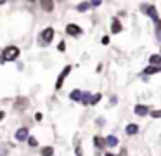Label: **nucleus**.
I'll return each mask as SVG.
<instances>
[{"label": "nucleus", "mask_w": 161, "mask_h": 156, "mask_svg": "<svg viewBox=\"0 0 161 156\" xmlns=\"http://www.w3.org/2000/svg\"><path fill=\"white\" fill-rule=\"evenodd\" d=\"M19 56V49L17 47H7V49H4V54H2V61L5 63V61H14Z\"/></svg>", "instance_id": "nucleus-1"}, {"label": "nucleus", "mask_w": 161, "mask_h": 156, "mask_svg": "<svg viewBox=\"0 0 161 156\" xmlns=\"http://www.w3.org/2000/svg\"><path fill=\"white\" fill-rule=\"evenodd\" d=\"M71 73V66H66L64 70L61 71V75H59V78H57V82H55V89L59 90L61 87H63V83H64V80H66V76Z\"/></svg>", "instance_id": "nucleus-2"}, {"label": "nucleus", "mask_w": 161, "mask_h": 156, "mask_svg": "<svg viewBox=\"0 0 161 156\" xmlns=\"http://www.w3.org/2000/svg\"><path fill=\"white\" fill-rule=\"evenodd\" d=\"M52 38H54V28H50V26L45 28V30L42 31V40L45 43H50L52 42Z\"/></svg>", "instance_id": "nucleus-3"}, {"label": "nucleus", "mask_w": 161, "mask_h": 156, "mask_svg": "<svg viewBox=\"0 0 161 156\" xmlns=\"http://www.w3.org/2000/svg\"><path fill=\"white\" fill-rule=\"evenodd\" d=\"M16 139L17 140H28V139H30V134H28L26 127H23V129L17 130V132H16Z\"/></svg>", "instance_id": "nucleus-4"}, {"label": "nucleus", "mask_w": 161, "mask_h": 156, "mask_svg": "<svg viewBox=\"0 0 161 156\" xmlns=\"http://www.w3.org/2000/svg\"><path fill=\"white\" fill-rule=\"evenodd\" d=\"M40 5L45 12H52L54 11V0H40Z\"/></svg>", "instance_id": "nucleus-5"}, {"label": "nucleus", "mask_w": 161, "mask_h": 156, "mask_svg": "<svg viewBox=\"0 0 161 156\" xmlns=\"http://www.w3.org/2000/svg\"><path fill=\"white\" fill-rule=\"evenodd\" d=\"M144 11L149 14L151 17H152V21L154 23H158L159 21V17H158V12H156V7H152V5H149V7H144Z\"/></svg>", "instance_id": "nucleus-6"}, {"label": "nucleus", "mask_w": 161, "mask_h": 156, "mask_svg": "<svg viewBox=\"0 0 161 156\" xmlns=\"http://www.w3.org/2000/svg\"><path fill=\"white\" fill-rule=\"evenodd\" d=\"M66 33H70V35H80L81 28L76 26V24H68V26H66Z\"/></svg>", "instance_id": "nucleus-7"}, {"label": "nucleus", "mask_w": 161, "mask_h": 156, "mask_svg": "<svg viewBox=\"0 0 161 156\" xmlns=\"http://www.w3.org/2000/svg\"><path fill=\"white\" fill-rule=\"evenodd\" d=\"M147 113H149V108H147V106H142V104H137V106H135V114L145 116Z\"/></svg>", "instance_id": "nucleus-8"}, {"label": "nucleus", "mask_w": 161, "mask_h": 156, "mask_svg": "<svg viewBox=\"0 0 161 156\" xmlns=\"http://www.w3.org/2000/svg\"><path fill=\"white\" fill-rule=\"evenodd\" d=\"M94 146H95L97 149H102L104 146H106V139H102V137H94Z\"/></svg>", "instance_id": "nucleus-9"}, {"label": "nucleus", "mask_w": 161, "mask_h": 156, "mask_svg": "<svg viewBox=\"0 0 161 156\" xmlns=\"http://www.w3.org/2000/svg\"><path fill=\"white\" fill-rule=\"evenodd\" d=\"M111 31H113V33H120V31H121V24H120L118 17H113V24H111Z\"/></svg>", "instance_id": "nucleus-10"}, {"label": "nucleus", "mask_w": 161, "mask_h": 156, "mask_svg": "<svg viewBox=\"0 0 161 156\" xmlns=\"http://www.w3.org/2000/svg\"><path fill=\"white\" fill-rule=\"evenodd\" d=\"M127 134H128V135H135V134H139V127H137L135 123L127 125Z\"/></svg>", "instance_id": "nucleus-11"}, {"label": "nucleus", "mask_w": 161, "mask_h": 156, "mask_svg": "<svg viewBox=\"0 0 161 156\" xmlns=\"http://www.w3.org/2000/svg\"><path fill=\"white\" fill-rule=\"evenodd\" d=\"M149 63H151L152 66H161V56H159V54L151 56V57H149Z\"/></svg>", "instance_id": "nucleus-12"}, {"label": "nucleus", "mask_w": 161, "mask_h": 156, "mask_svg": "<svg viewBox=\"0 0 161 156\" xmlns=\"http://www.w3.org/2000/svg\"><path fill=\"white\" fill-rule=\"evenodd\" d=\"M81 96H83V92L76 89V90L71 92V96H70V97H71V101H78V102H80V101H81Z\"/></svg>", "instance_id": "nucleus-13"}, {"label": "nucleus", "mask_w": 161, "mask_h": 156, "mask_svg": "<svg viewBox=\"0 0 161 156\" xmlns=\"http://www.w3.org/2000/svg\"><path fill=\"white\" fill-rule=\"evenodd\" d=\"M106 146H109V147L118 146V139H116L114 135H109V137H106Z\"/></svg>", "instance_id": "nucleus-14"}, {"label": "nucleus", "mask_w": 161, "mask_h": 156, "mask_svg": "<svg viewBox=\"0 0 161 156\" xmlns=\"http://www.w3.org/2000/svg\"><path fill=\"white\" fill-rule=\"evenodd\" d=\"M158 71H161V66H152L151 64L149 68L144 70V75H152V73H158Z\"/></svg>", "instance_id": "nucleus-15"}, {"label": "nucleus", "mask_w": 161, "mask_h": 156, "mask_svg": "<svg viewBox=\"0 0 161 156\" xmlns=\"http://www.w3.org/2000/svg\"><path fill=\"white\" fill-rule=\"evenodd\" d=\"M92 97L94 96H90V92H83V96H81V104H90L92 102Z\"/></svg>", "instance_id": "nucleus-16"}, {"label": "nucleus", "mask_w": 161, "mask_h": 156, "mask_svg": "<svg viewBox=\"0 0 161 156\" xmlns=\"http://www.w3.org/2000/svg\"><path fill=\"white\" fill-rule=\"evenodd\" d=\"M54 154V149L50 147V146H47V147H42V156H52Z\"/></svg>", "instance_id": "nucleus-17"}, {"label": "nucleus", "mask_w": 161, "mask_h": 156, "mask_svg": "<svg viewBox=\"0 0 161 156\" xmlns=\"http://www.w3.org/2000/svg\"><path fill=\"white\" fill-rule=\"evenodd\" d=\"M90 5H92V4H87V2H81L80 5L76 7V9H78V11H80V12H85V11H88V7H90Z\"/></svg>", "instance_id": "nucleus-18"}, {"label": "nucleus", "mask_w": 161, "mask_h": 156, "mask_svg": "<svg viewBox=\"0 0 161 156\" xmlns=\"http://www.w3.org/2000/svg\"><path fill=\"white\" fill-rule=\"evenodd\" d=\"M156 37H158V40H161V21L156 23Z\"/></svg>", "instance_id": "nucleus-19"}, {"label": "nucleus", "mask_w": 161, "mask_h": 156, "mask_svg": "<svg viewBox=\"0 0 161 156\" xmlns=\"http://www.w3.org/2000/svg\"><path fill=\"white\" fill-rule=\"evenodd\" d=\"M101 94H95V96H94V97H92V102H90V104H97V102H99V101H101Z\"/></svg>", "instance_id": "nucleus-20"}, {"label": "nucleus", "mask_w": 161, "mask_h": 156, "mask_svg": "<svg viewBox=\"0 0 161 156\" xmlns=\"http://www.w3.org/2000/svg\"><path fill=\"white\" fill-rule=\"evenodd\" d=\"M151 116H152V118H161V109H156V111H152V113H151Z\"/></svg>", "instance_id": "nucleus-21"}, {"label": "nucleus", "mask_w": 161, "mask_h": 156, "mask_svg": "<svg viewBox=\"0 0 161 156\" xmlns=\"http://www.w3.org/2000/svg\"><path fill=\"white\" fill-rule=\"evenodd\" d=\"M28 142H30V146H31V147H35V146L38 144V140L35 139V137H30V139H28Z\"/></svg>", "instance_id": "nucleus-22"}, {"label": "nucleus", "mask_w": 161, "mask_h": 156, "mask_svg": "<svg viewBox=\"0 0 161 156\" xmlns=\"http://www.w3.org/2000/svg\"><path fill=\"white\" fill-rule=\"evenodd\" d=\"M57 49H59L61 52H64V50H66V43H64V42H61L59 45H57Z\"/></svg>", "instance_id": "nucleus-23"}, {"label": "nucleus", "mask_w": 161, "mask_h": 156, "mask_svg": "<svg viewBox=\"0 0 161 156\" xmlns=\"http://www.w3.org/2000/svg\"><path fill=\"white\" fill-rule=\"evenodd\" d=\"M90 4L94 7H97V5H101V4H102V0H90Z\"/></svg>", "instance_id": "nucleus-24"}, {"label": "nucleus", "mask_w": 161, "mask_h": 156, "mask_svg": "<svg viewBox=\"0 0 161 156\" xmlns=\"http://www.w3.org/2000/svg\"><path fill=\"white\" fill-rule=\"evenodd\" d=\"M43 118V114L42 113H37V116H35V120H37V122H40V120Z\"/></svg>", "instance_id": "nucleus-25"}, {"label": "nucleus", "mask_w": 161, "mask_h": 156, "mask_svg": "<svg viewBox=\"0 0 161 156\" xmlns=\"http://www.w3.org/2000/svg\"><path fill=\"white\" fill-rule=\"evenodd\" d=\"M120 156H127V151H125V149H121V153H120Z\"/></svg>", "instance_id": "nucleus-26"}, {"label": "nucleus", "mask_w": 161, "mask_h": 156, "mask_svg": "<svg viewBox=\"0 0 161 156\" xmlns=\"http://www.w3.org/2000/svg\"><path fill=\"white\" fill-rule=\"evenodd\" d=\"M104 156H114L113 153H107V154H104Z\"/></svg>", "instance_id": "nucleus-27"}]
</instances>
